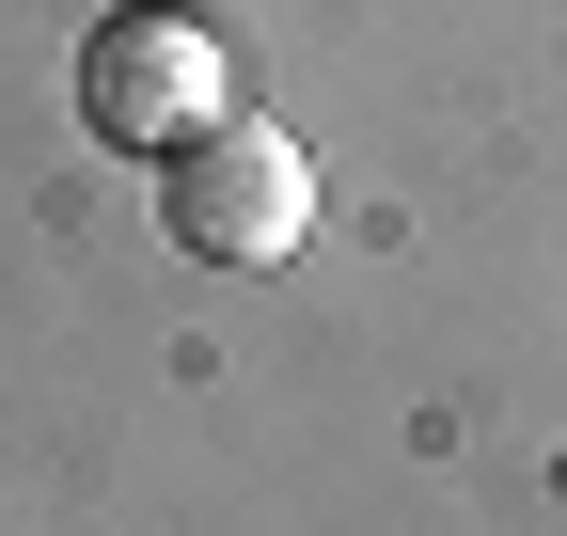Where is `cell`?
<instances>
[{"instance_id":"2","label":"cell","mask_w":567,"mask_h":536,"mask_svg":"<svg viewBox=\"0 0 567 536\" xmlns=\"http://www.w3.org/2000/svg\"><path fill=\"white\" fill-rule=\"evenodd\" d=\"M158 237L189 268H284V252L316 237V158L284 143L268 111H221L205 143L158 158Z\"/></svg>"},{"instance_id":"1","label":"cell","mask_w":567,"mask_h":536,"mask_svg":"<svg viewBox=\"0 0 567 536\" xmlns=\"http://www.w3.org/2000/svg\"><path fill=\"white\" fill-rule=\"evenodd\" d=\"M221 111H237V63H221V32H205L189 0H111L80 32V126L111 158H174Z\"/></svg>"}]
</instances>
